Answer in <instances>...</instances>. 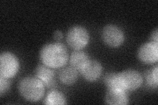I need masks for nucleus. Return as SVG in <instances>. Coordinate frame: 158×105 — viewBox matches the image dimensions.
<instances>
[{"mask_svg": "<svg viewBox=\"0 0 158 105\" xmlns=\"http://www.w3.org/2000/svg\"><path fill=\"white\" fill-rule=\"evenodd\" d=\"M42 63L52 68H59L65 66L69 60V54L63 44L56 42L44 46L40 53Z\"/></svg>", "mask_w": 158, "mask_h": 105, "instance_id": "1", "label": "nucleus"}, {"mask_svg": "<svg viewBox=\"0 0 158 105\" xmlns=\"http://www.w3.org/2000/svg\"><path fill=\"white\" fill-rule=\"evenodd\" d=\"M21 95L31 102H37L45 93V86L36 77H25L23 78L18 86Z\"/></svg>", "mask_w": 158, "mask_h": 105, "instance_id": "2", "label": "nucleus"}, {"mask_svg": "<svg viewBox=\"0 0 158 105\" xmlns=\"http://www.w3.org/2000/svg\"><path fill=\"white\" fill-rule=\"evenodd\" d=\"M89 34L87 30L81 26H75L69 30L66 40L68 45L76 51L85 47L89 42Z\"/></svg>", "mask_w": 158, "mask_h": 105, "instance_id": "3", "label": "nucleus"}, {"mask_svg": "<svg viewBox=\"0 0 158 105\" xmlns=\"http://www.w3.org/2000/svg\"><path fill=\"white\" fill-rule=\"evenodd\" d=\"M19 70L17 57L10 52L2 53L0 55V76L8 79L14 77Z\"/></svg>", "mask_w": 158, "mask_h": 105, "instance_id": "4", "label": "nucleus"}, {"mask_svg": "<svg viewBox=\"0 0 158 105\" xmlns=\"http://www.w3.org/2000/svg\"><path fill=\"white\" fill-rule=\"evenodd\" d=\"M118 78L123 89L127 91H135L142 84V75L133 69H128L118 74Z\"/></svg>", "mask_w": 158, "mask_h": 105, "instance_id": "5", "label": "nucleus"}, {"mask_svg": "<svg viewBox=\"0 0 158 105\" xmlns=\"http://www.w3.org/2000/svg\"><path fill=\"white\" fill-rule=\"evenodd\" d=\"M102 39L104 43L111 47H118L125 41L123 31L114 24H108L102 30Z\"/></svg>", "mask_w": 158, "mask_h": 105, "instance_id": "6", "label": "nucleus"}, {"mask_svg": "<svg viewBox=\"0 0 158 105\" xmlns=\"http://www.w3.org/2000/svg\"><path fill=\"white\" fill-rule=\"evenodd\" d=\"M138 57L145 64L156 63L158 60V44L152 42L143 44L138 50Z\"/></svg>", "mask_w": 158, "mask_h": 105, "instance_id": "7", "label": "nucleus"}, {"mask_svg": "<svg viewBox=\"0 0 158 105\" xmlns=\"http://www.w3.org/2000/svg\"><path fill=\"white\" fill-rule=\"evenodd\" d=\"M103 71L100 62L96 60H89L81 71L83 78L88 82H94L100 77Z\"/></svg>", "mask_w": 158, "mask_h": 105, "instance_id": "8", "label": "nucleus"}, {"mask_svg": "<svg viewBox=\"0 0 158 105\" xmlns=\"http://www.w3.org/2000/svg\"><path fill=\"white\" fill-rule=\"evenodd\" d=\"M105 101L111 105H125L129 103L127 91L119 89H108Z\"/></svg>", "mask_w": 158, "mask_h": 105, "instance_id": "9", "label": "nucleus"}, {"mask_svg": "<svg viewBox=\"0 0 158 105\" xmlns=\"http://www.w3.org/2000/svg\"><path fill=\"white\" fill-rule=\"evenodd\" d=\"M35 77L40 80L45 87H52L55 86V72L53 68L46 65H38L35 70Z\"/></svg>", "mask_w": 158, "mask_h": 105, "instance_id": "10", "label": "nucleus"}, {"mask_svg": "<svg viewBox=\"0 0 158 105\" xmlns=\"http://www.w3.org/2000/svg\"><path fill=\"white\" fill-rule=\"evenodd\" d=\"M89 60L90 59L86 53L81 51H76L71 55L69 62H70L71 67L77 70V71L81 72Z\"/></svg>", "mask_w": 158, "mask_h": 105, "instance_id": "11", "label": "nucleus"}, {"mask_svg": "<svg viewBox=\"0 0 158 105\" xmlns=\"http://www.w3.org/2000/svg\"><path fill=\"white\" fill-rule=\"evenodd\" d=\"M78 78V71L71 67L61 69L59 73V79L60 82L66 85L71 86L75 83Z\"/></svg>", "mask_w": 158, "mask_h": 105, "instance_id": "12", "label": "nucleus"}, {"mask_svg": "<svg viewBox=\"0 0 158 105\" xmlns=\"http://www.w3.org/2000/svg\"><path fill=\"white\" fill-rule=\"evenodd\" d=\"M44 103L48 105H62L67 104V100L62 93L52 91L46 96Z\"/></svg>", "mask_w": 158, "mask_h": 105, "instance_id": "13", "label": "nucleus"}, {"mask_svg": "<svg viewBox=\"0 0 158 105\" xmlns=\"http://www.w3.org/2000/svg\"><path fill=\"white\" fill-rule=\"evenodd\" d=\"M103 81L106 86L108 89H119L125 91L123 89L120 83L119 79L118 78V74L114 72H110L107 74L103 78Z\"/></svg>", "mask_w": 158, "mask_h": 105, "instance_id": "14", "label": "nucleus"}, {"mask_svg": "<svg viewBox=\"0 0 158 105\" xmlns=\"http://www.w3.org/2000/svg\"><path fill=\"white\" fill-rule=\"evenodd\" d=\"M158 67L156 66L150 71H148L145 74V79L146 84L152 88L157 89L158 85Z\"/></svg>", "mask_w": 158, "mask_h": 105, "instance_id": "15", "label": "nucleus"}, {"mask_svg": "<svg viewBox=\"0 0 158 105\" xmlns=\"http://www.w3.org/2000/svg\"><path fill=\"white\" fill-rule=\"evenodd\" d=\"M9 87L10 82L9 79L0 76V95H1V96L8 91Z\"/></svg>", "mask_w": 158, "mask_h": 105, "instance_id": "16", "label": "nucleus"}, {"mask_svg": "<svg viewBox=\"0 0 158 105\" xmlns=\"http://www.w3.org/2000/svg\"><path fill=\"white\" fill-rule=\"evenodd\" d=\"M150 39H151V42L156 44H158V32H157V28L155 30L152 32L150 36Z\"/></svg>", "mask_w": 158, "mask_h": 105, "instance_id": "17", "label": "nucleus"}, {"mask_svg": "<svg viewBox=\"0 0 158 105\" xmlns=\"http://www.w3.org/2000/svg\"><path fill=\"white\" fill-rule=\"evenodd\" d=\"M63 33L60 30H57L53 34V38L56 41H59L63 38Z\"/></svg>", "mask_w": 158, "mask_h": 105, "instance_id": "18", "label": "nucleus"}]
</instances>
